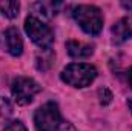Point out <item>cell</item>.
<instances>
[{
  "label": "cell",
  "mask_w": 132,
  "mask_h": 131,
  "mask_svg": "<svg viewBox=\"0 0 132 131\" xmlns=\"http://www.w3.org/2000/svg\"><path fill=\"white\" fill-rule=\"evenodd\" d=\"M72 17L77 25L89 35H97L103 30V14L94 5H78L72 9Z\"/></svg>",
  "instance_id": "6da1fadb"
},
{
  "label": "cell",
  "mask_w": 132,
  "mask_h": 131,
  "mask_svg": "<svg viewBox=\"0 0 132 131\" xmlns=\"http://www.w3.org/2000/svg\"><path fill=\"white\" fill-rule=\"evenodd\" d=\"M97 68L89 63H71L60 72V79L74 88H86L97 77Z\"/></svg>",
  "instance_id": "7a4b0ae2"
},
{
  "label": "cell",
  "mask_w": 132,
  "mask_h": 131,
  "mask_svg": "<svg viewBox=\"0 0 132 131\" xmlns=\"http://www.w3.org/2000/svg\"><path fill=\"white\" fill-rule=\"evenodd\" d=\"M62 125V114L55 102H48L34 113V127L37 131H59Z\"/></svg>",
  "instance_id": "3957f363"
},
{
  "label": "cell",
  "mask_w": 132,
  "mask_h": 131,
  "mask_svg": "<svg viewBox=\"0 0 132 131\" xmlns=\"http://www.w3.org/2000/svg\"><path fill=\"white\" fill-rule=\"evenodd\" d=\"M25 31L37 46L42 49H49L54 43V31L49 25L40 20L37 16H28L25 20Z\"/></svg>",
  "instance_id": "277c9868"
},
{
  "label": "cell",
  "mask_w": 132,
  "mask_h": 131,
  "mask_svg": "<svg viewBox=\"0 0 132 131\" xmlns=\"http://www.w3.org/2000/svg\"><path fill=\"white\" fill-rule=\"evenodd\" d=\"M40 91H42V86L31 77L20 76V77L14 79L12 85H11L12 97L19 105H29Z\"/></svg>",
  "instance_id": "5b68a950"
},
{
  "label": "cell",
  "mask_w": 132,
  "mask_h": 131,
  "mask_svg": "<svg viewBox=\"0 0 132 131\" xmlns=\"http://www.w3.org/2000/svg\"><path fill=\"white\" fill-rule=\"evenodd\" d=\"M0 48L14 57L23 53V40L15 26H9L0 33Z\"/></svg>",
  "instance_id": "8992f818"
},
{
  "label": "cell",
  "mask_w": 132,
  "mask_h": 131,
  "mask_svg": "<svg viewBox=\"0 0 132 131\" xmlns=\"http://www.w3.org/2000/svg\"><path fill=\"white\" fill-rule=\"evenodd\" d=\"M112 34V40L115 43H123L126 40L132 39V17L126 16L123 19H120L118 22L114 23V26L111 28Z\"/></svg>",
  "instance_id": "52a82bcc"
},
{
  "label": "cell",
  "mask_w": 132,
  "mask_h": 131,
  "mask_svg": "<svg viewBox=\"0 0 132 131\" xmlns=\"http://www.w3.org/2000/svg\"><path fill=\"white\" fill-rule=\"evenodd\" d=\"M66 51L72 59H88L94 54V46L89 43L78 42V40H68Z\"/></svg>",
  "instance_id": "ba28073f"
},
{
  "label": "cell",
  "mask_w": 132,
  "mask_h": 131,
  "mask_svg": "<svg viewBox=\"0 0 132 131\" xmlns=\"http://www.w3.org/2000/svg\"><path fill=\"white\" fill-rule=\"evenodd\" d=\"M35 9H38L37 14H42L43 17H54L59 12V8L62 6V3H54V2H38L32 5Z\"/></svg>",
  "instance_id": "9c48e42d"
},
{
  "label": "cell",
  "mask_w": 132,
  "mask_h": 131,
  "mask_svg": "<svg viewBox=\"0 0 132 131\" xmlns=\"http://www.w3.org/2000/svg\"><path fill=\"white\" fill-rule=\"evenodd\" d=\"M20 11V3L15 0H5L0 2V14L6 19H15Z\"/></svg>",
  "instance_id": "30bf717a"
},
{
  "label": "cell",
  "mask_w": 132,
  "mask_h": 131,
  "mask_svg": "<svg viewBox=\"0 0 132 131\" xmlns=\"http://www.w3.org/2000/svg\"><path fill=\"white\" fill-rule=\"evenodd\" d=\"M12 116V105L6 97L0 96V125L8 122V119Z\"/></svg>",
  "instance_id": "8fae6325"
},
{
  "label": "cell",
  "mask_w": 132,
  "mask_h": 131,
  "mask_svg": "<svg viewBox=\"0 0 132 131\" xmlns=\"http://www.w3.org/2000/svg\"><path fill=\"white\" fill-rule=\"evenodd\" d=\"M98 99H100V103L101 105H109L111 100H112V93L106 86H103V88L98 90Z\"/></svg>",
  "instance_id": "7c38bea8"
},
{
  "label": "cell",
  "mask_w": 132,
  "mask_h": 131,
  "mask_svg": "<svg viewBox=\"0 0 132 131\" xmlns=\"http://www.w3.org/2000/svg\"><path fill=\"white\" fill-rule=\"evenodd\" d=\"M2 131H28V130H26V127H25V123L22 120H12L5 127V130Z\"/></svg>",
  "instance_id": "4fadbf2b"
},
{
  "label": "cell",
  "mask_w": 132,
  "mask_h": 131,
  "mask_svg": "<svg viewBox=\"0 0 132 131\" xmlns=\"http://www.w3.org/2000/svg\"><path fill=\"white\" fill-rule=\"evenodd\" d=\"M121 6L128 11H132V2H128V3H121Z\"/></svg>",
  "instance_id": "5bb4252c"
},
{
  "label": "cell",
  "mask_w": 132,
  "mask_h": 131,
  "mask_svg": "<svg viewBox=\"0 0 132 131\" xmlns=\"http://www.w3.org/2000/svg\"><path fill=\"white\" fill-rule=\"evenodd\" d=\"M128 82H129V85H131V88H132V68L128 69Z\"/></svg>",
  "instance_id": "9a60e30c"
},
{
  "label": "cell",
  "mask_w": 132,
  "mask_h": 131,
  "mask_svg": "<svg viewBox=\"0 0 132 131\" xmlns=\"http://www.w3.org/2000/svg\"><path fill=\"white\" fill-rule=\"evenodd\" d=\"M129 108H131V111H132V99H129Z\"/></svg>",
  "instance_id": "2e32d148"
}]
</instances>
